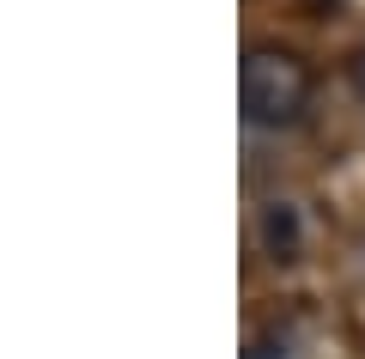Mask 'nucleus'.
I'll use <instances>...</instances> for the list:
<instances>
[{
    "mask_svg": "<svg viewBox=\"0 0 365 359\" xmlns=\"http://www.w3.org/2000/svg\"><path fill=\"white\" fill-rule=\"evenodd\" d=\"M237 103H244L250 128H292L311 110V67L292 49L250 43L244 67H237Z\"/></svg>",
    "mask_w": 365,
    "mask_h": 359,
    "instance_id": "f257e3e1",
    "label": "nucleus"
},
{
    "mask_svg": "<svg viewBox=\"0 0 365 359\" xmlns=\"http://www.w3.org/2000/svg\"><path fill=\"white\" fill-rule=\"evenodd\" d=\"M262 238H268L274 256H292V238H299V219H292V207L274 201V207H268V219H262Z\"/></svg>",
    "mask_w": 365,
    "mask_h": 359,
    "instance_id": "f03ea898",
    "label": "nucleus"
},
{
    "mask_svg": "<svg viewBox=\"0 0 365 359\" xmlns=\"http://www.w3.org/2000/svg\"><path fill=\"white\" fill-rule=\"evenodd\" d=\"M287 347H292V335H287V329H268V335H256V341H250V353H244V359H287Z\"/></svg>",
    "mask_w": 365,
    "mask_h": 359,
    "instance_id": "7ed1b4c3",
    "label": "nucleus"
},
{
    "mask_svg": "<svg viewBox=\"0 0 365 359\" xmlns=\"http://www.w3.org/2000/svg\"><path fill=\"white\" fill-rule=\"evenodd\" d=\"M359 98H365V55H359Z\"/></svg>",
    "mask_w": 365,
    "mask_h": 359,
    "instance_id": "20e7f679",
    "label": "nucleus"
}]
</instances>
